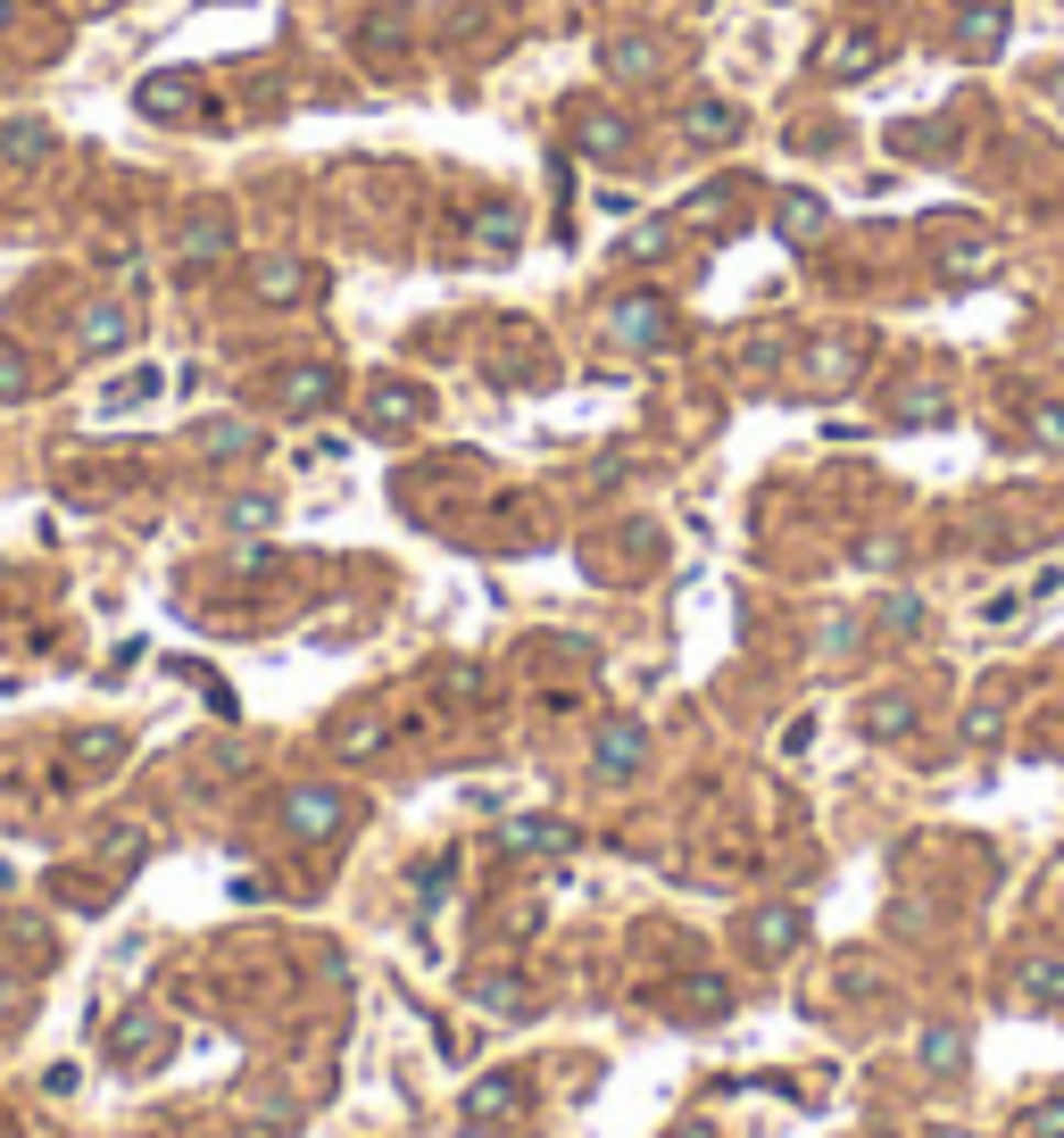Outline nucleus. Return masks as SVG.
<instances>
[{
  "label": "nucleus",
  "mask_w": 1064,
  "mask_h": 1138,
  "mask_svg": "<svg viewBox=\"0 0 1064 1138\" xmlns=\"http://www.w3.org/2000/svg\"><path fill=\"white\" fill-rule=\"evenodd\" d=\"M142 117H158V125H167V117H200V75H142Z\"/></svg>",
  "instance_id": "nucleus-1"
},
{
  "label": "nucleus",
  "mask_w": 1064,
  "mask_h": 1138,
  "mask_svg": "<svg viewBox=\"0 0 1064 1138\" xmlns=\"http://www.w3.org/2000/svg\"><path fill=\"white\" fill-rule=\"evenodd\" d=\"M0 150H9L18 167H25V158H51V125H25V117H18V125H0Z\"/></svg>",
  "instance_id": "nucleus-2"
},
{
  "label": "nucleus",
  "mask_w": 1064,
  "mask_h": 1138,
  "mask_svg": "<svg viewBox=\"0 0 1064 1138\" xmlns=\"http://www.w3.org/2000/svg\"><path fill=\"white\" fill-rule=\"evenodd\" d=\"M125 333H133L125 308H92V317H84V350H117Z\"/></svg>",
  "instance_id": "nucleus-3"
},
{
  "label": "nucleus",
  "mask_w": 1064,
  "mask_h": 1138,
  "mask_svg": "<svg viewBox=\"0 0 1064 1138\" xmlns=\"http://www.w3.org/2000/svg\"><path fill=\"white\" fill-rule=\"evenodd\" d=\"M998 34H1007V18H998V9H965V25H956V42H965V51H990Z\"/></svg>",
  "instance_id": "nucleus-4"
},
{
  "label": "nucleus",
  "mask_w": 1064,
  "mask_h": 1138,
  "mask_svg": "<svg viewBox=\"0 0 1064 1138\" xmlns=\"http://www.w3.org/2000/svg\"><path fill=\"white\" fill-rule=\"evenodd\" d=\"M117 756H125V740H117V731H84V740H75V765H100V773H109Z\"/></svg>",
  "instance_id": "nucleus-5"
},
{
  "label": "nucleus",
  "mask_w": 1064,
  "mask_h": 1138,
  "mask_svg": "<svg viewBox=\"0 0 1064 1138\" xmlns=\"http://www.w3.org/2000/svg\"><path fill=\"white\" fill-rule=\"evenodd\" d=\"M732 125H741V117H732V109H715V100H699V109H691V142H724Z\"/></svg>",
  "instance_id": "nucleus-6"
},
{
  "label": "nucleus",
  "mask_w": 1064,
  "mask_h": 1138,
  "mask_svg": "<svg viewBox=\"0 0 1064 1138\" xmlns=\"http://www.w3.org/2000/svg\"><path fill=\"white\" fill-rule=\"evenodd\" d=\"M224 242V217H217V208H208V217H191L184 224V250H191V258H208V250H217Z\"/></svg>",
  "instance_id": "nucleus-7"
},
{
  "label": "nucleus",
  "mask_w": 1064,
  "mask_h": 1138,
  "mask_svg": "<svg viewBox=\"0 0 1064 1138\" xmlns=\"http://www.w3.org/2000/svg\"><path fill=\"white\" fill-rule=\"evenodd\" d=\"M633 756H640V731L616 723V731H607V773H633Z\"/></svg>",
  "instance_id": "nucleus-8"
},
{
  "label": "nucleus",
  "mask_w": 1064,
  "mask_h": 1138,
  "mask_svg": "<svg viewBox=\"0 0 1064 1138\" xmlns=\"http://www.w3.org/2000/svg\"><path fill=\"white\" fill-rule=\"evenodd\" d=\"M616 333L624 341H657V308H649V299H633V308L616 317Z\"/></svg>",
  "instance_id": "nucleus-9"
},
{
  "label": "nucleus",
  "mask_w": 1064,
  "mask_h": 1138,
  "mask_svg": "<svg viewBox=\"0 0 1064 1138\" xmlns=\"http://www.w3.org/2000/svg\"><path fill=\"white\" fill-rule=\"evenodd\" d=\"M25 383H34V374H25V357H18V350H9V341H0V399H18V391H25Z\"/></svg>",
  "instance_id": "nucleus-10"
},
{
  "label": "nucleus",
  "mask_w": 1064,
  "mask_h": 1138,
  "mask_svg": "<svg viewBox=\"0 0 1064 1138\" xmlns=\"http://www.w3.org/2000/svg\"><path fill=\"white\" fill-rule=\"evenodd\" d=\"M815 224H823L815 200H790V208H782V233H790V242H799V233H815Z\"/></svg>",
  "instance_id": "nucleus-11"
},
{
  "label": "nucleus",
  "mask_w": 1064,
  "mask_h": 1138,
  "mask_svg": "<svg viewBox=\"0 0 1064 1138\" xmlns=\"http://www.w3.org/2000/svg\"><path fill=\"white\" fill-rule=\"evenodd\" d=\"M259 291L266 299H292L299 291V266H259Z\"/></svg>",
  "instance_id": "nucleus-12"
},
{
  "label": "nucleus",
  "mask_w": 1064,
  "mask_h": 1138,
  "mask_svg": "<svg viewBox=\"0 0 1064 1138\" xmlns=\"http://www.w3.org/2000/svg\"><path fill=\"white\" fill-rule=\"evenodd\" d=\"M150 391H158V374H125V383L109 391V408H133V399H150Z\"/></svg>",
  "instance_id": "nucleus-13"
},
{
  "label": "nucleus",
  "mask_w": 1064,
  "mask_h": 1138,
  "mask_svg": "<svg viewBox=\"0 0 1064 1138\" xmlns=\"http://www.w3.org/2000/svg\"><path fill=\"white\" fill-rule=\"evenodd\" d=\"M317 399H325V374H317V366L292 374V408H317Z\"/></svg>",
  "instance_id": "nucleus-14"
},
{
  "label": "nucleus",
  "mask_w": 1064,
  "mask_h": 1138,
  "mask_svg": "<svg viewBox=\"0 0 1064 1138\" xmlns=\"http://www.w3.org/2000/svg\"><path fill=\"white\" fill-rule=\"evenodd\" d=\"M374 416H383V424H408L416 399H408V391H383V399H374Z\"/></svg>",
  "instance_id": "nucleus-15"
},
{
  "label": "nucleus",
  "mask_w": 1064,
  "mask_h": 1138,
  "mask_svg": "<svg viewBox=\"0 0 1064 1138\" xmlns=\"http://www.w3.org/2000/svg\"><path fill=\"white\" fill-rule=\"evenodd\" d=\"M582 142H591V150H624V125H599V117H591V125H582Z\"/></svg>",
  "instance_id": "nucleus-16"
},
{
  "label": "nucleus",
  "mask_w": 1064,
  "mask_h": 1138,
  "mask_svg": "<svg viewBox=\"0 0 1064 1138\" xmlns=\"http://www.w3.org/2000/svg\"><path fill=\"white\" fill-rule=\"evenodd\" d=\"M1031 424H1040V441H1064V408H1040Z\"/></svg>",
  "instance_id": "nucleus-17"
},
{
  "label": "nucleus",
  "mask_w": 1064,
  "mask_h": 1138,
  "mask_svg": "<svg viewBox=\"0 0 1064 1138\" xmlns=\"http://www.w3.org/2000/svg\"><path fill=\"white\" fill-rule=\"evenodd\" d=\"M84 9H117V0H84Z\"/></svg>",
  "instance_id": "nucleus-18"
},
{
  "label": "nucleus",
  "mask_w": 1064,
  "mask_h": 1138,
  "mask_svg": "<svg viewBox=\"0 0 1064 1138\" xmlns=\"http://www.w3.org/2000/svg\"><path fill=\"white\" fill-rule=\"evenodd\" d=\"M0 25H9V0H0Z\"/></svg>",
  "instance_id": "nucleus-19"
},
{
  "label": "nucleus",
  "mask_w": 1064,
  "mask_h": 1138,
  "mask_svg": "<svg viewBox=\"0 0 1064 1138\" xmlns=\"http://www.w3.org/2000/svg\"><path fill=\"white\" fill-rule=\"evenodd\" d=\"M940 1138H956V1130H940Z\"/></svg>",
  "instance_id": "nucleus-20"
}]
</instances>
